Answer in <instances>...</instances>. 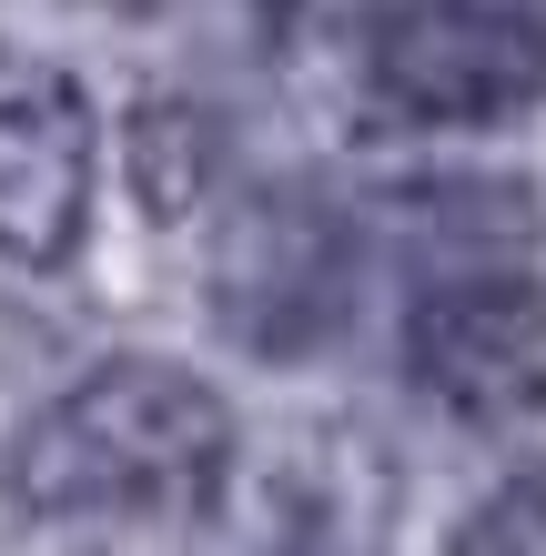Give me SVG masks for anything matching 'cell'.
I'll list each match as a JSON object with an SVG mask.
<instances>
[{
	"label": "cell",
	"mask_w": 546,
	"mask_h": 556,
	"mask_svg": "<svg viewBox=\"0 0 546 556\" xmlns=\"http://www.w3.org/2000/svg\"><path fill=\"white\" fill-rule=\"evenodd\" d=\"M445 556H546V466L506 476L496 496L445 536Z\"/></svg>",
	"instance_id": "7"
},
{
	"label": "cell",
	"mask_w": 546,
	"mask_h": 556,
	"mask_svg": "<svg viewBox=\"0 0 546 556\" xmlns=\"http://www.w3.org/2000/svg\"><path fill=\"white\" fill-rule=\"evenodd\" d=\"M365 81L405 122L486 132L546 91V21L536 0H384L365 41Z\"/></svg>",
	"instance_id": "2"
},
{
	"label": "cell",
	"mask_w": 546,
	"mask_h": 556,
	"mask_svg": "<svg viewBox=\"0 0 546 556\" xmlns=\"http://www.w3.org/2000/svg\"><path fill=\"white\" fill-rule=\"evenodd\" d=\"M384 223H395L415 253L486 264V253H526V243H536V192H526V182H496V173L405 182V192H384Z\"/></svg>",
	"instance_id": "6"
},
{
	"label": "cell",
	"mask_w": 546,
	"mask_h": 556,
	"mask_svg": "<svg viewBox=\"0 0 546 556\" xmlns=\"http://www.w3.org/2000/svg\"><path fill=\"white\" fill-rule=\"evenodd\" d=\"M405 375L456 425L546 415V283L536 274H456L405 324Z\"/></svg>",
	"instance_id": "4"
},
{
	"label": "cell",
	"mask_w": 546,
	"mask_h": 556,
	"mask_svg": "<svg viewBox=\"0 0 546 556\" xmlns=\"http://www.w3.org/2000/svg\"><path fill=\"white\" fill-rule=\"evenodd\" d=\"M355 304V233L314 192H253L213 243V314L253 354H314Z\"/></svg>",
	"instance_id": "3"
},
{
	"label": "cell",
	"mask_w": 546,
	"mask_h": 556,
	"mask_svg": "<svg viewBox=\"0 0 546 556\" xmlns=\"http://www.w3.org/2000/svg\"><path fill=\"white\" fill-rule=\"evenodd\" d=\"M91 223V102L41 61H0V253L72 264Z\"/></svg>",
	"instance_id": "5"
},
{
	"label": "cell",
	"mask_w": 546,
	"mask_h": 556,
	"mask_svg": "<svg viewBox=\"0 0 546 556\" xmlns=\"http://www.w3.org/2000/svg\"><path fill=\"white\" fill-rule=\"evenodd\" d=\"M223 466H233V415L213 384L163 354H112L21 425L11 496L51 527H152L213 506Z\"/></svg>",
	"instance_id": "1"
}]
</instances>
